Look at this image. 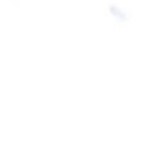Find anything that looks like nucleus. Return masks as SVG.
<instances>
[]
</instances>
